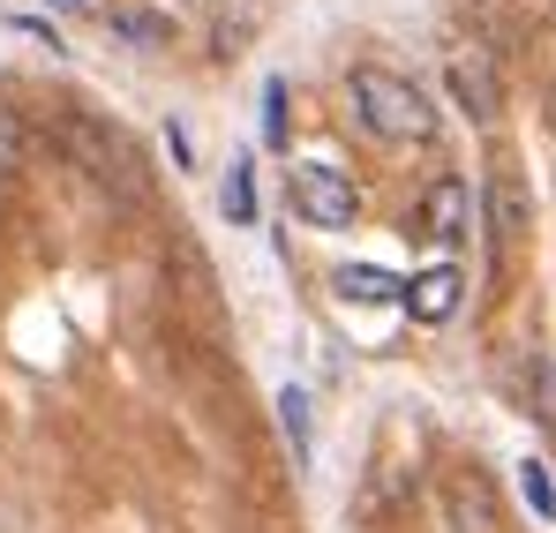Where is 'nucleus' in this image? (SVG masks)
Segmentation results:
<instances>
[{
    "label": "nucleus",
    "instance_id": "f3484780",
    "mask_svg": "<svg viewBox=\"0 0 556 533\" xmlns=\"http://www.w3.org/2000/svg\"><path fill=\"white\" fill-rule=\"evenodd\" d=\"M53 15H98V0H46Z\"/></svg>",
    "mask_w": 556,
    "mask_h": 533
},
{
    "label": "nucleus",
    "instance_id": "f8f14e48",
    "mask_svg": "<svg viewBox=\"0 0 556 533\" xmlns=\"http://www.w3.org/2000/svg\"><path fill=\"white\" fill-rule=\"evenodd\" d=\"M331 285H339L346 301H399V293H406L383 264H339V270H331Z\"/></svg>",
    "mask_w": 556,
    "mask_h": 533
},
{
    "label": "nucleus",
    "instance_id": "4468645a",
    "mask_svg": "<svg viewBox=\"0 0 556 533\" xmlns=\"http://www.w3.org/2000/svg\"><path fill=\"white\" fill-rule=\"evenodd\" d=\"M15 166H23V120H15V113L0 105V180L15 174Z\"/></svg>",
    "mask_w": 556,
    "mask_h": 533
},
{
    "label": "nucleus",
    "instance_id": "dca6fc26",
    "mask_svg": "<svg viewBox=\"0 0 556 533\" xmlns=\"http://www.w3.org/2000/svg\"><path fill=\"white\" fill-rule=\"evenodd\" d=\"M8 23H15V30H23V38H38V46H46V53H61V38H53V30H46V23H38V15H8Z\"/></svg>",
    "mask_w": 556,
    "mask_h": 533
},
{
    "label": "nucleus",
    "instance_id": "6e6552de",
    "mask_svg": "<svg viewBox=\"0 0 556 533\" xmlns=\"http://www.w3.org/2000/svg\"><path fill=\"white\" fill-rule=\"evenodd\" d=\"M278 429H286V458L308 473V466H316V398H308L301 383L278 391Z\"/></svg>",
    "mask_w": 556,
    "mask_h": 533
},
{
    "label": "nucleus",
    "instance_id": "7ed1b4c3",
    "mask_svg": "<svg viewBox=\"0 0 556 533\" xmlns=\"http://www.w3.org/2000/svg\"><path fill=\"white\" fill-rule=\"evenodd\" d=\"M286 203H293V218L316 226V233H339V226L362 218V188L339 174V166H324V158H301V166L286 174Z\"/></svg>",
    "mask_w": 556,
    "mask_h": 533
},
{
    "label": "nucleus",
    "instance_id": "423d86ee",
    "mask_svg": "<svg viewBox=\"0 0 556 533\" xmlns=\"http://www.w3.org/2000/svg\"><path fill=\"white\" fill-rule=\"evenodd\" d=\"M444 76H452V98H459L466 120H496V68H489L481 46H452Z\"/></svg>",
    "mask_w": 556,
    "mask_h": 533
},
{
    "label": "nucleus",
    "instance_id": "f257e3e1",
    "mask_svg": "<svg viewBox=\"0 0 556 533\" xmlns=\"http://www.w3.org/2000/svg\"><path fill=\"white\" fill-rule=\"evenodd\" d=\"M346 105H354V120L369 128L376 143H429L437 136V98L414 84V76H399V68L362 61L346 76Z\"/></svg>",
    "mask_w": 556,
    "mask_h": 533
},
{
    "label": "nucleus",
    "instance_id": "9d476101",
    "mask_svg": "<svg viewBox=\"0 0 556 533\" xmlns=\"http://www.w3.org/2000/svg\"><path fill=\"white\" fill-rule=\"evenodd\" d=\"M218 218L226 226H256V151H241L218 180Z\"/></svg>",
    "mask_w": 556,
    "mask_h": 533
},
{
    "label": "nucleus",
    "instance_id": "ddd939ff",
    "mask_svg": "<svg viewBox=\"0 0 556 533\" xmlns=\"http://www.w3.org/2000/svg\"><path fill=\"white\" fill-rule=\"evenodd\" d=\"M519 496H527V511L534 519H556V481L542 458H519Z\"/></svg>",
    "mask_w": 556,
    "mask_h": 533
},
{
    "label": "nucleus",
    "instance_id": "20e7f679",
    "mask_svg": "<svg viewBox=\"0 0 556 533\" xmlns=\"http://www.w3.org/2000/svg\"><path fill=\"white\" fill-rule=\"evenodd\" d=\"M459 293H466V270L452 264V256H437V264L421 270V278H406V316L421 323V331H444L452 316H459Z\"/></svg>",
    "mask_w": 556,
    "mask_h": 533
},
{
    "label": "nucleus",
    "instance_id": "2eb2a0df",
    "mask_svg": "<svg viewBox=\"0 0 556 533\" xmlns=\"http://www.w3.org/2000/svg\"><path fill=\"white\" fill-rule=\"evenodd\" d=\"M264 143H286V84H264Z\"/></svg>",
    "mask_w": 556,
    "mask_h": 533
},
{
    "label": "nucleus",
    "instance_id": "1a4fd4ad",
    "mask_svg": "<svg viewBox=\"0 0 556 533\" xmlns=\"http://www.w3.org/2000/svg\"><path fill=\"white\" fill-rule=\"evenodd\" d=\"M105 23H113V38H121V46H143V53H166V46L181 38V30H174V15L136 8V0H128V8H105Z\"/></svg>",
    "mask_w": 556,
    "mask_h": 533
},
{
    "label": "nucleus",
    "instance_id": "9b49d317",
    "mask_svg": "<svg viewBox=\"0 0 556 533\" xmlns=\"http://www.w3.org/2000/svg\"><path fill=\"white\" fill-rule=\"evenodd\" d=\"M452 526L459 533H504L496 526V496H489L481 473H459V481H452Z\"/></svg>",
    "mask_w": 556,
    "mask_h": 533
},
{
    "label": "nucleus",
    "instance_id": "0eeeda50",
    "mask_svg": "<svg viewBox=\"0 0 556 533\" xmlns=\"http://www.w3.org/2000/svg\"><path fill=\"white\" fill-rule=\"evenodd\" d=\"M466 211H473V195H466V180H459V174H444L437 188H429V203H421V233H429L444 256H452V249L466 241Z\"/></svg>",
    "mask_w": 556,
    "mask_h": 533
},
{
    "label": "nucleus",
    "instance_id": "39448f33",
    "mask_svg": "<svg viewBox=\"0 0 556 533\" xmlns=\"http://www.w3.org/2000/svg\"><path fill=\"white\" fill-rule=\"evenodd\" d=\"M481 211H489V241L519 249V241H527V226H534V203H527V174H519V166H489Z\"/></svg>",
    "mask_w": 556,
    "mask_h": 533
},
{
    "label": "nucleus",
    "instance_id": "f03ea898",
    "mask_svg": "<svg viewBox=\"0 0 556 533\" xmlns=\"http://www.w3.org/2000/svg\"><path fill=\"white\" fill-rule=\"evenodd\" d=\"M53 136H61V151H68L105 195H143V158H136V143H128L105 113H91V105H61V113H53Z\"/></svg>",
    "mask_w": 556,
    "mask_h": 533
}]
</instances>
